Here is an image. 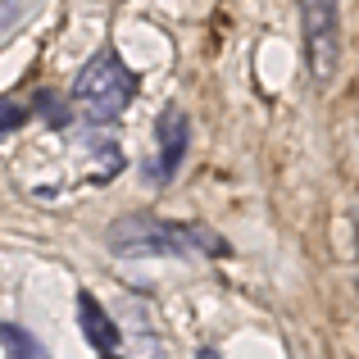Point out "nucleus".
I'll return each mask as SVG.
<instances>
[{"label":"nucleus","mask_w":359,"mask_h":359,"mask_svg":"<svg viewBox=\"0 0 359 359\" xmlns=\"http://www.w3.org/2000/svg\"><path fill=\"white\" fill-rule=\"evenodd\" d=\"M0 351H5V359H50L46 346L18 323H0Z\"/></svg>","instance_id":"423d86ee"},{"label":"nucleus","mask_w":359,"mask_h":359,"mask_svg":"<svg viewBox=\"0 0 359 359\" xmlns=\"http://www.w3.org/2000/svg\"><path fill=\"white\" fill-rule=\"evenodd\" d=\"M187 146H191V123L177 105H168L155 123V164H150V177L155 182H168V177L182 168Z\"/></svg>","instance_id":"20e7f679"},{"label":"nucleus","mask_w":359,"mask_h":359,"mask_svg":"<svg viewBox=\"0 0 359 359\" xmlns=\"http://www.w3.org/2000/svg\"><path fill=\"white\" fill-rule=\"evenodd\" d=\"M109 245H114L118 255H132V259H141V255H177V259H187V255H210V259L228 255V241H223L219 232L201 228V223L150 219V214L118 219L114 228H109Z\"/></svg>","instance_id":"f257e3e1"},{"label":"nucleus","mask_w":359,"mask_h":359,"mask_svg":"<svg viewBox=\"0 0 359 359\" xmlns=\"http://www.w3.org/2000/svg\"><path fill=\"white\" fill-rule=\"evenodd\" d=\"M300 23H305V60L318 87L337 78L341 64V14L337 0H300Z\"/></svg>","instance_id":"7ed1b4c3"},{"label":"nucleus","mask_w":359,"mask_h":359,"mask_svg":"<svg viewBox=\"0 0 359 359\" xmlns=\"http://www.w3.org/2000/svg\"><path fill=\"white\" fill-rule=\"evenodd\" d=\"M132 96H137V73L123 64L118 50L91 55L82 64V73L73 78V109H78V118L96 123V128L118 123L123 109L132 105Z\"/></svg>","instance_id":"f03ea898"},{"label":"nucleus","mask_w":359,"mask_h":359,"mask_svg":"<svg viewBox=\"0 0 359 359\" xmlns=\"http://www.w3.org/2000/svg\"><path fill=\"white\" fill-rule=\"evenodd\" d=\"M78 318H82V337H87V346H96L100 355H114L118 327H114V318L100 309V300L91 296V291H82V296H78Z\"/></svg>","instance_id":"39448f33"},{"label":"nucleus","mask_w":359,"mask_h":359,"mask_svg":"<svg viewBox=\"0 0 359 359\" xmlns=\"http://www.w3.org/2000/svg\"><path fill=\"white\" fill-rule=\"evenodd\" d=\"M23 123V109L14 105V100H5V137H9V128H18Z\"/></svg>","instance_id":"0eeeda50"},{"label":"nucleus","mask_w":359,"mask_h":359,"mask_svg":"<svg viewBox=\"0 0 359 359\" xmlns=\"http://www.w3.org/2000/svg\"><path fill=\"white\" fill-rule=\"evenodd\" d=\"M100 359H118V355H100Z\"/></svg>","instance_id":"6e6552de"}]
</instances>
